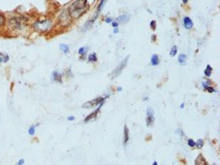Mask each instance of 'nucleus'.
I'll list each match as a JSON object with an SVG mask.
<instances>
[{
  "label": "nucleus",
  "mask_w": 220,
  "mask_h": 165,
  "mask_svg": "<svg viewBox=\"0 0 220 165\" xmlns=\"http://www.w3.org/2000/svg\"><path fill=\"white\" fill-rule=\"evenodd\" d=\"M88 8H89L88 0H74L68 6L67 11L72 19H78L82 17L88 11Z\"/></svg>",
  "instance_id": "1"
},
{
  "label": "nucleus",
  "mask_w": 220,
  "mask_h": 165,
  "mask_svg": "<svg viewBox=\"0 0 220 165\" xmlns=\"http://www.w3.org/2000/svg\"><path fill=\"white\" fill-rule=\"evenodd\" d=\"M27 21H28V19L24 16H19V15L12 16L8 19V27L12 31H17V32L22 31L27 25Z\"/></svg>",
  "instance_id": "2"
},
{
  "label": "nucleus",
  "mask_w": 220,
  "mask_h": 165,
  "mask_svg": "<svg viewBox=\"0 0 220 165\" xmlns=\"http://www.w3.org/2000/svg\"><path fill=\"white\" fill-rule=\"evenodd\" d=\"M53 21L51 19H42V20H37L32 24V28L38 33H48L51 31V29L53 28Z\"/></svg>",
  "instance_id": "3"
},
{
  "label": "nucleus",
  "mask_w": 220,
  "mask_h": 165,
  "mask_svg": "<svg viewBox=\"0 0 220 165\" xmlns=\"http://www.w3.org/2000/svg\"><path fill=\"white\" fill-rule=\"evenodd\" d=\"M72 18L70 17L67 8L63 9L58 16V25L61 27H68L72 24Z\"/></svg>",
  "instance_id": "4"
},
{
  "label": "nucleus",
  "mask_w": 220,
  "mask_h": 165,
  "mask_svg": "<svg viewBox=\"0 0 220 165\" xmlns=\"http://www.w3.org/2000/svg\"><path fill=\"white\" fill-rule=\"evenodd\" d=\"M110 95L108 94V95H106L104 97H97V98L95 99H93V100H91V101H87L83 104V109H94V107H96L98 106L101 102H104V100H106L108 97H109Z\"/></svg>",
  "instance_id": "5"
},
{
  "label": "nucleus",
  "mask_w": 220,
  "mask_h": 165,
  "mask_svg": "<svg viewBox=\"0 0 220 165\" xmlns=\"http://www.w3.org/2000/svg\"><path fill=\"white\" fill-rule=\"evenodd\" d=\"M128 58H129V57H126V58H124L123 61L121 62V63L119 64V65H118V67L114 70L113 72H112V79H116V77H117L118 75H121V72L123 71V69H124L125 67H126V65H127Z\"/></svg>",
  "instance_id": "6"
},
{
  "label": "nucleus",
  "mask_w": 220,
  "mask_h": 165,
  "mask_svg": "<svg viewBox=\"0 0 220 165\" xmlns=\"http://www.w3.org/2000/svg\"><path fill=\"white\" fill-rule=\"evenodd\" d=\"M103 103L104 102H101L99 105L97 106V109H96V110H94L93 113H91L89 116H87L85 119H84V122L85 123H88V122H90V121H92V120H94V119H96L97 118V116H98V114H99V112H100V109H101V106L103 105Z\"/></svg>",
  "instance_id": "7"
},
{
  "label": "nucleus",
  "mask_w": 220,
  "mask_h": 165,
  "mask_svg": "<svg viewBox=\"0 0 220 165\" xmlns=\"http://www.w3.org/2000/svg\"><path fill=\"white\" fill-rule=\"evenodd\" d=\"M154 121H155L154 110L152 109L151 107H148V109H147V119H146L147 126L148 127H151L154 124Z\"/></svg>",
  "instance_id": "8"
},
{
  "label": "nucleus",
  "mask_w": 220,
  "mask_h": 165,
  "mask_svg": "<svg viewBox=\"0 0 220 165\" xmlns=\"http://www.w3.org/2000/svg\"><path fill=\"white\" fill-rule=\"evenodd\" d=\"M62 76H63L62 73H60L58 71H53L51 80H52V82H57V83L61 84L62 83Z\"/></svg>",
  "instance_id": "9"
},
{
  "label": "nucleus",
  "mask_w": 220,
  "mask_h": 165,
  "mask_svg": "<svg viewBox=\"0 0 220 165\" xmlns=\"http://www.w3.org/2000/svg\"><path fill=\"white\" fill-rule=\"evenodd\" d=\"M183 25H184V28L187 30H190L193 28V22H192V20L189 18V17H184Z\"/></svg>",
  "instance_id": "10"
},
{
  "label": "nucleus",
  "mask_w": 220,
  "mask_h": 165,
  "mask_svg": "<svg viewBox=\"0 0 220 165\" xmlns=\"http://www.w3.org/2000/svg\"><path fill=\"white\" fill-rule=\"evenodd\" d=\"M129 19H130V15L125 13V15H123V16L118 17V18L116 19V22H118L119 24H125V23H127L128 21H129Z\"/></svg>",
  "instance_id": "11"
},
{
  "label": "nucleus",
  "mask_w": 220,
  "mask_h": 165,
  "mask_svg": "<svg viewBox=\"0 0 220 165\" xmlns=\"http://www.w3.org/2000/svg\"><path fill=\"white\" fill-rule=\"evenodd\" d=\"M194 164L195 165H209L208 162H207V160L205 159L204 156H202V154H199L198 157H196V159L194 161Z\"/></svg>",
  "instance_id": "12"
},
{
  "label": "nucleus",
  "mask_w": 220,
  "mask_h": 165,
  "mask_svg": "<svg viewBox=\"0 0 220 165\" xmlns=\"http://www.w3.org/2000/svg\"><path fill=\"white\" fill-rule=\"evenodd\" d=\"M129 140V130H128V127L125 125L124 126V135H123V146L126 147V144Z\"/></svg>",
  "instance_id": "13"
},
{
  "label": "nucleus",
  "mask_w": 220,
  "mask_h": 165,
  "mask_svg": "<svg viewBox=\"0 0 220 165\" xmlns=\"http://www.w3.org/2000/svg\"><path fill=\"white\" fill-rule=\"evenodd\" d=\"M106 2H107V0H101V1L99 2V4H98V6H97V11L95 12V15H94V17L98 18V15H99L100 12L102 11V7H103V5L106 4Z\"/></svg>",
  "instance_id": "14"
},
{
  "label": "nucleus",
  "mask_w": 220,
  "mask_h": 165,
  "mask_svg": "<svg viewBox=\"0 0 220 165\" xmlns=\"http://www.w3.org/2000/svg\"><path fill=\"white\" fill-rule=\"evenodd\" d=\"M159 63H160V61H159V57H158L157 54L152 55V57H151V65L157 66V65H159Z\"/></svg>",
  "instance_id": "15"
},
{
  "label": "nucleus",
  "mask_w": 220,
  "mask_h": 165,
  "mask_svg": "<svg viewBox=\"0 0 220 165\" xmlns=\"http://www.w3.org/2000/svg\"><path fill=\"white\" fill-rule=\"evenodd\" d=\"M9 61V56L5 53H0V64L8 63Z\"/></svg>",
  "instance_id": "16"
},
{
  "label": "nucleus",
  "mask_w": 220,
  "mask_h": 165,
  "mask_svg": "<svg viewBox=\"0 0 220 165\" xmlns=\"http://www.w3.org/2000/svg\"><path fill=\"white\" fill-rule=\"evenodd\" d=\"M96 19H97L96 17H94V16H93V18H92V19H90L89 21H87V22H86V24H85V26H84V28H83V31H86V30L89 29L90 27L92 26V24H93L94 21H95Z\"/></svg>",
  "instance_id": "17"
},
{
  "label": "nucleus",
  "mask_w": 220,
  "mask_h": 165,
  "mask_svg": "<svg viewBox=\"0 0 220 165\" xmlns=\"http://www.w3.org/2000/svg\"><path fill=\"white\" fill-rule=\"evenodd\" d=\"M79 54L81 55V59H85V56H86V54L88 52V46H83V48H80L79 49Z\"/></svg>",
  "instance_id": "18"
},
{
  "label": "nucleus",
  "mask_w": 220,
  "mask_h": 165,
  "mask_svg": "<svg viewBox=\"0 0 220 165\" xmlns=\"http://www.w3.org/2000/svg\"><path fill=\"white\" fill-rule=\"evenodd\" d=\"M97 61V55L96 53H91L89 56H88V62L90 63H95Z\"/></svg>",
  "instance_id": "19"
},
{
  "label": "nucleus",
  "mask_w": 220,
  "mask_h": 165,
  "mask_svg": "<svg viewBox=\"0 0 220 165\" xmlns=\"http://www.w3.org/2000/svg\"><path fill=\"white\" fill-rule=\"evenodd\" d=\"M186 60H187V57H186L185 54H180L179 55V58H178V62L179 64H181V65H184Z\"/></svg>",
  "instance_id": "20"
},
{
  "label": "nucleus",
  "mask_w": 220,
  "mask_h": 165,
  "mask_svg": "<svg viewBox=\"0 0 220 165\" xmlns=\"http://www.w3.org/2000/svg\"><path fill=\"white\" fill-rule=\"evenodd\" d=\"M212 72H213V68H212V66L211 65H207V67H206V69L204 70V75L209 77V76H211L212 75Z\"/></svg>",
  "instance_id": "21"
},
{
  "label": "nucleus",
  "mask_w": 220,
  "mask_h": 165,
  "mask_svg": "<svg viewBox=\"0 0 220 165\" xmlns=\"http://www.w3.org/2000/svg\"><path fill=\"white\" fill-rule=\"evenodd\" d=\"M5 24H6V18H5V16L0 12V28L4 27Z\"/></svg>",
  "instance_id": "22"
},
{
  "label": "nucleus",
  "mask_w": 220,
  "mask_h": 165,
  "mask_svg": "<svg viewBox=\"0 0 220 165\" xmlns=\"http://www.w3.org/2000/svg\"><path fill=\"white\" fill-rule=\"evenodd\" d=\"M59 48L64 54H68L69 53V46L67 45H65V43H61V45L59 46Z\"/></svg>",
  "instance_id": "23"
},
{
  "label": "nucleus",
  "mask_w": 220,
  "mask_h": 165,
  "mask_svg": "<svg viewBox=\"0 0 220 165\" xmlns=\"http://www.w3.org/2000/svg\"><path fill=\"white\" fill-rule=\"evenodd\" d=\"M39 126V124H35V125H33L29 128V130H28V133L30 134V135H34V133H35V128L36 127H38Z\"/></svg>",
  "instance_id": "24"
},
{
  "label": "nucleus",
  "mask_w": 220,
  "mask_h": 165,
  "mask_svg": "<svg viewBox=\"0 0 220 165\" xmlns=\"http://www.w3.org/2000/svg\"><path fill=\"white\" fill-rule=\"evenodd\" d=\"M177 52H178V48H177V46H172V48L171 49L170 55H171L172 57H174V56H176V54H177Z\"/></svg>",
  "instance_id": "25"
},
{
  "label": "nucleus",
  "mask_w": 220,
  "mask_h": 165,
  "mask_svg": "<svg viewBox=\"0 0 220 165\" xmlns=\"http://www.w3.org/2000/svg\"><path fill=\"white\" fill-rule=\"evenodd\" d=\"M202 146H204V140H202V139H198L195 143V147L198 148V149H202Z\"/></svg>",
  "instance_id": "26"
},
{
  "label": "nucleus",
  "mask_w": 220,
  "mask_h": 165,
  "mask_svg": "<svg viewBox=\"0 0 220 165\" xmlns=\"http://www.w3.org/2000/svg\"><path fill=\"white\" fill-rule=\"evenodd\" d=\"M206 91H208L209 93H216L217 92V90H216L215 88H213L212 86H209V87H206V88H204Z\"/></svg>",
  "instance_id": "27"
},
{
  "label": "nucleus",
  "mask_w": 220,
  "mask_h": 165,
  "mask_svg": "<svg viewBox=\"0 0 220 165\" xmlns=\"http://www.w3.org/2000/svg\"><path fill=\"white\" fill-rule=\"evenodd\" d=\"M187 143H188V146L190 147V148H194L195 147V141L193 139H191V138L187 139Z\"/></svg>",
  "instance_id": "28"
},
{
  "label": "nucleus",
  "mask_w": 220,
  "mask_h": 165,
  "mask_svg": "<svg viewBox=\"0 0 220 165\" xmlns=\"http://www.w3.org/2000/svg\"><path fill=\"white\" fill-rule=\"evenodd\" d=\"M202 88H206V87H209V86H212V82L211 80H206V82H202Z\"/></svg>",
  "instance_id": "29"
},
{
  "label": "nucleus",
  "mask_w": 220,
  "mask_h": 165,
  "mask_svg": "<svg viewBox=\"0 0 220 165\" xmlns=\"http://www.w3.org/2000/svg\"><path fill=\"white\" fill-rule=\"evenodd\" d=\"M150 28L153 30V31L156 30V21H151L150 22Z\"/></svg>",
  "instance_id": "30"
},
{
  "label": "nucleus",
  "mask_w": 220,
  "mask_h": 165,
  "mask_svg": "<svg viewBox=\"0 0 220 165\" xmlns=\"http://www.w3.org/2000/svg\"><path fill=\"white\" fill-rule=\"evenodd\" d=\"M119 25H120L119 23L116 22V21H113V22H112V26H113L114 28H118V26H119Z\"/></svg>",
  "instance_id": "31"
},
{
  "label": "nucleus",
  "mask_w": 220,
  "mask_h": 165,
  "mask_svg": "<svg viewBox=\"0 0 220 165\" xmlns=\"http://www.w3.org/2000/svg\"><path fill=\"white\" fill-rule=\"evenodd\" d=\"M113 21H114V20L112 19V18H106V20H104V22H106V23H112Z\"/></svg>",
  "instance_id": "32"
},
{
  "label": "nucleus",
  "mask_w": 220,
  "mask_h": 165,
  "mask_svg": "<svg viewBox=\"0 0 220 165\" xmlns=\"http://www.w3.org/2000/svg\"><path fill=\"white\" fill-rule=\"evenodd\" d=\"M24 163H25V160L24 159H21V160L18 161V165H23Z\"/></svg>",
  "instance_id": "33"
},
{
  "label": "nucleus",
  "mask_w": 220,
  "mask_h": 165,
  "mask_svg": "<svg viewBox=\"0 0 220 165\" xmlns=\"http://www.w3.org/2000/svg\"><path fill=\"white\" fill-rule=\"evenodd\" d=\"M177 132H178L179 134H180L181 136H184V133L182 132V130H181V129H177Z\"/></svg>",
  "instance_id": "34"
},
{
  "label": "nucleus",
  "mask_w": 220,
  "mask_h": 165,
  "mask_svg": "<svg viewBox=\"0 0 220 165\" xmlns=\"http://www.w3.org/2000/svg\"><path fill=\"white\" fill-rule=\"evenodd\" d=\"M67 120H68V121H73V120H74V117H72V116L67 117Z\"/></svg>",
  "instance_id": "35"
},
{
  "label": "nucleus",
  "mask_w": 220,
  "mask_h": 165,
  "mask_svg": "<svg viewBox=\"0 0 220 165\" xmlns=\"http://www.w3.org/2000/svg\"><path fill=\"white\" fill-rule=\"evenodd\" d=\"M151 39L153 40V41H155V40H156V36H155V35H152V36H151Z\"/></svg>",
  "instance_id": "36"
},
{
  "label": "nucleus",
  "mask_w": 220,
  "mask_h": 165,
  "mask_svg": "<svg viewBox=\"0 0 220 165\" xmlns=\"http://www.w3.org/2000/svg\"><path fill=\"white\" fill-rule=\"evenodd\" d=\"M182 1H183V4H187L188 0H182Z\"/></svg>",
  "instance_id": "37"
},
{
  "label": "nucleus",
  "mask_w": 220,
  "mask_h": 165,
  "mask_svg": "<svg viewBox=\"0 0 220 165\" xmlns=\"http://www.w3.org/2000/svg\"><path fill=\"white\" fill-rule=\"evenodd\" d=\"M119 32V30H118V28H115V30H114V33H118Z\"/></svg>",
  "instance_id": "38"
},
{
  "label": "nucleus",
  "mask_w": 220,
  "mask_h": 165,
  "mask_svg": "<svg viewBox=\"0 0 220 165\" xmlns=\"http://www.w3.org/2000/svg\"><path fill=\"white\" fill-rule=\"evenodd\" d=\"M184 106H185V104H184V103H182L181 105H180V107H181V109H184Z\"/></svg>",
  "instance_id": "39"
},
{
  "label": "nucleus",
  "mask_w": 220,
  "mask_h": 165,
  "mask_svg": "<svg viewBox=\"0 0 220 165\" xmlns=\"http://www.w3.org/2000/svg\"><path fill=\"white\" fill-rule=\"evenodd\" d=\"M152 165H157V162H156V161H154L153 164H152Z\"/></svg>",
  "instance_id": "40"
},
{
  "label": "nucleus",
  "mask_w": 220,
  "mask_h": 165,
  "mask_svg": "<svg viewBox=\"0 0 220 165\" xmlns=\"http://www.w3.org/2000/svg\"><path fill=\"white\" fill-rule=\"evenodd\" d=\"M213 165H217V164H213Z\"/></svg>",
  "instance_id": "41"
}]
</instances>
